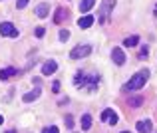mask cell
Instances as JSON below:
<instances>
[{
	"label": "cell",
	"mask_w": 157,
	"mask_h": 133,
	"mask_svg": "<svg viewBox=\"0 0 157 133\" xmlns=\"http://www.w3.org/2000/svg\"><path fill=\"white\" fill-rule=\"evenodd\" d=\"M0 34L8 36V38H18V30L14 28L12 22H2V24H0Z\"/></svg>",
	"instance_id": "5"
},
{
	"label": "cell",
	"mask_w": 157,
	"mask_h": 133,
	"mask_svg": "<svg viewBox=\"0 0 157 133\" xmlns=\"http://www.w3.org/2000/svg\"><path fill=\"white\" fill-rule=\"evenodd\" d=\"M64 18H68V10H66V8H58L56 16H54V24H62Z\"/></svg>",
	"instance_id": "14"
},
{
	"label": "cell",
	"mask_w": 157,
	"mask_h": 133,
	"mask_svg": "<svg viewBox=\"0 0 157 133\" xmlns=\"http://www.w3.org/2000/svg\"><path fill=\"white\" fill-rule=\"evenodd\" d=\"M6 133H16V131H14V129H10V131H6Z\"/></svg>",
	"instance_id": "26"
},
{
	"label": "cell",
	"mask_w": 157,
	"mask_h": 133,
	"mask_svg": "<svg viewBox=\"0 0 157 133\" xmlns=\"http://www.w3.org/2000/svg\"><path fill=\"white\" fill-rule=\"evenodd\" d=\"M74 84H76V88H88V89H98V84H100V76H88V74L80 72L76 74V78H74Z\"/></svg>",
	"instance_id": "1"
},
{
	"label": "cell",
	"mask_w": 157,
	"mask_h": 133,
	"mask_svg": "<svg viewBox=\"0 0 157 133\" xmlns=\"http://www.w3.org/2000/svg\"><path fill=\"white\" fill-rule=\"evenodd\" d=\"M68 38H70V32L68 30H60V40H62V42H66Z\"/></svg>",
	"instance_id": "19"
},
{
	"label": "cell",
	"mask_w": 157,
	"mask_h": 133,
	"mask_svg": "<svg viewBox=\"0 0 157 133\" xmlns=\"http://www.w3.org/2000/svg\"><path fill=\"white\" fill-rule=\"evenodd\" d=\"M92 24H94V16H90V14L82 16V18L78 20V26H80V28H84V30H86V28H90Z\"/></svg>",
	"instance_id": "12"
},
{
	"label": "cell",
	"mask_w": 157,
	"mask_h": 133,
	"mask_svg": "<svg viewBox=\"0 0 157 133\" xmlns=\"http://www.w3.org/2000/svg\"><path fill=\"white\" fill-rule=\"evenodd\" d=\"M64 119H66V125H68L70 129H72V127H74V119H72V115H66Z\"/></svg>",
	"instance_id": "21"
},
{
	"label": "cell",
	"mask_w": 157,
	"mask_h": 133,
	"mask_svg": "<svg viewBox=\"0 0 157 133\" xmlns=\"http://www.w3.org/2000/svg\"><path fill=\"white\" fill-rule=\"evenodd\" d=\"M135 127H137L139 133H149L151 129H153V125H151L149 119H145V121H137V125H135Z\"/></svg>",
	"instance_id": "11"
},
{
	"label": "cell",
	"mask_w": 157,
	"mask_h": 133,
	"mask_svg": "<svg viewBox=\"0 0 157 133\" xmlns=\"http://www.w3.org/2000/svg\"><path fill=\"white\" fill-rule=\"evenodd\" d=\"M26 6H28V0H18V2H16V8H20V10L26 8Z\"/></svg>",
	"instance_id": "22"
},
{
	"label": "cell",
	"mask_w": 157,
	"mask_h": 133,
	"mask_svg": "<svg viewBox=\"0 0 157 133\" xmlns=\"http://www.w3.org/2000/svg\"><path fill=\"white\" fill-rule=\"evenodd\" d=\"M44 34H46V30H44V28H36V36H38V38H42Z\"/></svg>",
	"instance_id": "23"
},
{
	"label": "cell",
	"mask_w": 157,
	"mask_h": 133,
	"mask_svg": "<svg viewBox=\"0 0 157 133\" xmlns=\"http://www.w3.org/2000/svg\"><path fill=\"white\" fill-rule=\"evenodd\" d=\"M155 14H157V8H155Z\"/></svg>",
	"instance_id": "27"
},
{
	"label": "cell",
	"mask_w": 157,
	"mask_h": 133,
	"mask_svg": "<svg viewBox=\"0 0 157 133\" xmlns=\"http://www.w3.org/2000/svg\"><path fill=\"white\" fill-rule=\"evenodd\" d=\"M101 121L115 125V123H117V113H115L113 109H104V113H101Z\"/></svg>",
	"instance_id": "7"
},
{
	"label": "cell",
	"mask_w": 157,
	"mask_h": 133,
	"mask_svg": "<svg viewBox=\"0 0 157 133\" xmlns=\"http://www.w3.org/2000/svg\"><path fill=\"white\" fill-rule=\"evenodd\" d=\"M94 4H96V0H82L78 8H80V12H84V14H86V12H90L94 8Z\"/></svg>",
	"instance_id": "15"
},
{
	"label": "cell",
	"mask_w": 157,
	"mask_h": 133,
	"mask_svg": "<svg viewBox=\"0 0 157 133\" xmlns=\"http://www.w3.org/2000/svg\"><path fill=\"white\" fill-rule=\"evenodd\" d=\"M137 44H139V36H129V38L123 40V46H125V48H133V46H137Z\"/></svg>",
	"instance_id": "16"
},
{
	"label": "cell",
	"mask_w": 157,
	"mask_h": 133,
	"mask_svg": "<svg viewBox=\"0 0 157 133\" xmlns=\"http://www.w3.org/2000/svg\"><path fill=\"white\" fill-rule=\"evenodd\" d=\"M14 76H18V70L12 68V66H8V68L0 70V80H8V78H14Z\"/></svg>",
	"instance_id": "10"
},
{
	"label": "cell",
	"mask_w": 157,
	"mask_h": 133,
	"mask_svg": "<svg viewBox=\"0 0 157 133\" xmlns=\"http://www.w3.org/2000/svg\"><path fill=\"white\" fill-rule=\"evenodd\" d=\"M2 121H4V117H2V115H0V125H2Z\"/></svg>",
	"instance_id": "25"
},
{
	"label": "cell",
	"mask_w": 157,
	"mask_h": 133,
	"mask_svg": "<svg viewBox=\"0 0 157 133\" xmlns=\"http://www.w3.org/2000/svg\"><path fill=\"white\" fill-rule=\"evenodd\" d=\"M121 133H127V131H121Z\"/></svg>",
	"instance_id": "28"
},
{
	"label": "cell",
	"mask_w": 157,
	"mask_h": 133,
	"mask_svg": "<svg viewBox=\"0 0 157 133\" xmlns=\"http://www.w3.org/2000/svg\"><path fill=\"white\" fill-rule=\"evenodd\" d=\"M115 6V0H104L100 6V14H98V20H100V24H107V20H109V12L113 10Z\"/></svg>",
	"instance_id": "3"
},
{
	"label": "cell",
	"mask_w": 157,
	"mask_h": 133,
	"mask_svg": "<svg viewBox=\"0 0 157 133\" xmlns=\"http://www.w3.org/2000/svg\"><path fill=\"white\" fill-rule=\"evenodd\" d=\"M90 127H92V115H90V113L82 115V129H84V131H88Z\"/></svg>",
	"instance_id": "17"
},
{
	"label": "cell",
	"mask_w": 157,
	"mask_h": 133,
	"mask_svg": "<svg viewBox=\"0 0 157 133\" xmlns=\"http://www.w3.org/2000/svg\"><path fill=\"white\" fill-rule=\"evenodd\" d=\"M141 103H143V97H139V95H137V97H131V99H129V105H131V107H139Z\"/></svg>",
	"instance_id": "18"
},
{
	"label": "cell",
	"mask_w": 157,
	"mask_h": 133,
	"mask_svg": "<svg viewBox=\"0 0 157 133\" xmlns=\"http://www.w3.org/2000/svg\"><path fill=\"white\" fill-rule=\"evenodd\" d=\"M48 14H50V6H48V4H38V6H36V16H38V18H46Z\"/></svg>",
	"instance_id": "13"
},
{
	"label": "cell",
	"mask_w": 157,
	"mask_h": 133,
	"mask_svg": "<svg viewBox=\"0 0 157 133\" xmlns=\"http://www.w3.org/2000/svg\"><path fill=\"white\" fill-rule=\"evenodd\" d=\"M111 58H113V62L117 66H123L125 64V54H123L121 48H113V52H111Z\"/></svg>",
	"instance_id": "8"
},
{
	"label": "cell",
	"mask_w": 157,
	"mask_h": 133,
	"mask_svg": "<svg viewBox=\"0 0 157 133\" xmlns=\"http://www.w3.org/2000/svg\"><path fill=\"white\" fill-rule=\"evenodd\" d=\"M40 93H42V89H40V88H34L32 91H28V93H24V95H22V101L30 103V101H34V99H38V97H40Z\"/></svg>",
	"instance_id": "9"
},
{
	"label": "cell",
	"mask_w": 157,
	"mask_h": 133,
	"mask_svg": "<svg viewBox=\"0 0 157 133\" xmlns=\"http://www.w3.org/2000/svg\"><path fill=\"white\" fill-rule=\"evenodd\" d=\"M92 54V46H88V44H84V46H76V48L70 52V58L72 60H80V58H86V56H90Z\"/></svg>",
	"instance_id": "4"
},
{
	"label": "cell",
	"mask_w": 157,
	"mask_h": 133,
	"mask_svg": "<svg viewBox=\"0 0 157 133\" xmlns=\"http://www.w3.org/2000/svg\"><path fill=\"white\" fill-rule=\"evenodd\" d=\"M56 70H58V62L56 60L44 62V66H42V74L44 76H52V74H56Z\"/></svg>",
	"instance_id": "6"
},
{
	"label": "cell",
	"mask_w": 157,
	"mask_h": 133,
	"mask_svg": "<svg viewBox=\"0 0 157 133\" xmlns=\"http://www.w3.org/2000/svg\"><path fill=\"white\" fill-rule=\"evenodd\" d=\"M42 133H58V127H56V125H52V127H44Z\"/></svg>",
	"instance_id": "20"
},
{
	"label": "cell",
	"mask_w": 157,
	"mask_h": 133,
	"mask_svg": "<svg viewBox=\"0 0 157 133\" xmlns=\"http://www.w3.org/2000/svg\"><path fill=\"white\" fill-rule=\"evenodd\" d=\"M147 80H149V72H147V70H141V72H137L135 76L129 78V82L123 86V89H127V91H131V89H141L143 86H145Z\"/></svg>",
	"instance_id": "2"
},
{
	"label": "cell",
	"mask_w": 157,
	"mask_h": 133,
	"mask_svg": "<svg viewBox=\"0 0 157 133\" xmlns=\"http://www.w3.org/2000/svg\"><path fill=\"white\" fill-rule=\"evenodd\" d=\"M52 89L58 93V91H60V82H54V84H52Z\"/></svg>",
	"instance_id": "24"
}]
</instances>
